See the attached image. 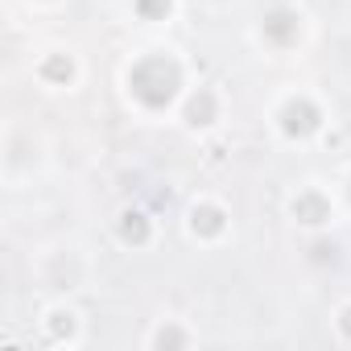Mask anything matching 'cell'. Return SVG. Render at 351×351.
<instances>
[{"mask_svg":"<svg viewBox=\"0 0 351 351\" xmlns=\"http://www.w3.org/2000/svg\"><path fill=\"white\" fill-rule=\"evenodd\" d=\"M173 87H178V66L165 62V58H145L136 71H132V91L149 104V108H161L173 99Z\"/></svg>","mask_w":351,"mask_h":351,"instance_id":"1","label":"cell"},{"mask_svg":"<svg viewBox=\"0 0 351 351\" xmlns=\"http://www.w3.org/2000/svg\"><path fill=\"white\" fill-rule=\"evenodd\" d=\"M293 211H298L306 223H322V219H326V207H322V199H314V195H306Z\"/></svg>","mask_w":351,"mask_h":351,"instance_id":"2","label":"cell"},{"mask_svg":"<svg viewBox=\"0 0 351 351\" xmlns=\"http://www.w3.org/2000/svg\"><path fill=\"white\" fill-rule=\"evenodd\" d=\"M219 232V211L215 207H203V211H195V232Z\"/></svg>","mask_w":351,"mask_h":351,"instance_id":"3","label":"cell"},{"mask_svg":"<svg viewBox=\"0 0 351 351\" xmlns=\"http://www.w3.org/2000/svg\"><path fill=\"white\" fill-rule=\"evenodd\" d=\"M186 116H191V124H207V116H211V95H199Z\"/></svg>","mask_w":351,"mask_h":351,"instance_id":"4","label":"cell"},{"mask_svg":"<svg viewBox=\"0 0 351 351\" xmlns=\"http://www.w3.org/2000/svg\"><path fill=\"white\" fill-rule=\"evenodd\" d=\"M124 240H145V223H141V215H124Z\"/></svg>","mask_w":351,"mask_h":351,"instance_id":"5","label":"cell"},{"mask_svg":"<svg viewBox=\"0 0 351 351\" xmlns=\"http://www.w3.org/2000/svg\"><path fill=\"white\" fill-rule=\"evenodd\" d=\"M136 9H141L145 17H157V13H165V9H169V0H136Z\"/></svg>","mask_w":351,"mask_h":351,"instance_id":"6","label":"cell"},{"mask_svg":"<svg viewBox=\"0 0 351 351\" xmlns=\"http://www.w3.org/2000/svg\"><path fill=\"white\" fill-rule=\"evenodd\" d=\"M343 330H347V335H351V306H347V310H343Z\"/></svg>","mask_w":351,"mask_h":351,"instance_id":"7","label":"cell"}]
</instances>
